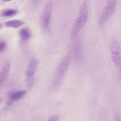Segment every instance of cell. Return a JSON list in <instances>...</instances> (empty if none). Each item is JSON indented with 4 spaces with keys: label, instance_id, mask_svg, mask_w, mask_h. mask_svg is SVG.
Wrapping results in <instances>:
<instances>
[{
    "label": "cell",
    "instance_id": "6da1fadb",
    "mask_svg": "<svg viewBox=\"0 0 121 121\" xmlns=\"http://www.w3.org/2000/svg\"><path fill=\"white\" fill-rule=\"evenodd\" d=\"M88 18V10L86 3L84 1L81 5L78 13V16L75 20L71 30V35L76 36L82 29L86 23Z\"/></svg>",
    "mask_w": 121,
    "mask_h": 121
},
{
    "label": "cell",
    "instance_id": "7a4b0ae2",
    "mask_svg": "<svg viewBox=\"0 0 121 121\" xmlns=\"http://www.w3.org/2000/svg\"><path fill=\"white\" fill-rule=\"evenodd\" d=\"M70 60V55L69 53H68L59 63L54 77V82L56 85H58L61 82L69 68Z\"/></svg>",
    "mask_w": 121,
    "mask_h": 121
},
{
    "label": "cell",
    "instance_id": "3957f363",
    "mask_svg": "<svg viewBox=\"0 0 121 121\" xmlns=\"http://www.w3.org/2000/svg\"><path fill=\"white\" fill-rule=\"evenodd\" d=\"M117 0H107L98 19V23L103 25L113 14L116 8Z\"/></svg>",
    "mask_w": 121,
    "mask_h": 121
},
{
    "label": "cell",
    "instance_id": "277c9868",
    "mask_svg": "<svg viewBox=\"0 0 121 121\" xmlns=\"http://www.w3.org/2000/svg\"><path fill=\"white\" fill-rule=\"evenodd\" d=\"M112 59L118 67L121 66V48L120 45L114 36H112L110 42Z\"/></svg>",
    "mask_w": 121,
    "mask_h": 121
},
{
    "label": "cell",
    "instance_id": "5b68a950",
    "mask_svg": "<svg viewBox=\"0 0 121 121\" xmlns=\"http://www.w3.org/2000/svg\"><path fill=\"white\" fill-rule=\"evenodd\" d=\"M53 3L51 0H49L46 4L41 16V24L43 29L50 31V21Z\"/></svg>",
    "mask_w": 121,
    "mask_h": 121
},
{
    "label": "cell",
    "instance_id": "8992f818",
    "mask_svg": "<svg viewBox=\"0 0 121 121\" xmlns=\"http://www.w3.org/2000/svg\"><path fill=\"white\" fill-rule=\"evenodd\" d=\"M37 60L35 57H31L28 61L25 72V76L26 81L29 84H31V82L33 80L37 69Z\"/></svg>",
    "mask_w": 121,
    "mask_h": 121
},
{
    "label": "cell",
    "instance_id": "52a82bcc",
    "mask_svg": "<svg viewBox=\"0 0 121 121\" xmlns=\"http://www.w3.org/2000/svg\"><path fill=\"white\" fill-rule=\"evenodd\" d=\"M10 64L9 62H5L0 70V89L6 82L10 71Z\"/></svg>",
    "mask_w": 121,
    "mask_h": 121
},
{
    "label": "cell",
    "instance_id": "ba28073f",
    "mask_svg": "<svg viewBox=\"0 0 121 121\" xmlns=\"http://www.w3.org/2000/svg\"><path fill=\"white\" fill-rule=\"evenodd\" d=\"M24 22L18 19L11 20L6 21L4 25L7 27H11V28H18L19 26H22L24 24Z\"/></svg>",
    "mask_w": 121,
    "mask_h": 121
},
{
    "label": "cell",
    "instance_id": "9c48e42d",
    "mask_svg": "<svg viewBox=\"0 0 121 121\" xmlns=\"http://www.w3.org/2000/svg\"><path fill=\"white\" fill-rule=\"evenodd\" d=\"M26 94V91L25 90H21L15 92L11 94L9 96V102H13L15 101L22 98Z\"/></svg>",
    "mask_w": 121,
    "mask_h": 121
},
{
    "label": "cell",
    "instance_id": "30bf717a",
    "mask_svg": "<svg viewBox=\"0 0 121 121\" xmlns=\"http://www.w3.org/2000/svg\"><path fill=\"white\" fill-rule=\"evenodd\" d=\"M19 35L22 40L27 41L30 38L31 34L27 29L23 28L19 31Z\"/></svg>",
    "mask_w": 121,
    "mask_h": 121
},
{
    "label": "cell",
    "instance_id": "8fae6325",
    "mask_svg": "<svg viewBox=\"0 0 121 121\" xmlns=\"http://www.w3.org/2000/svg\"><path fill=\"white\" fill-rule=\"evenodd\" d=\"M17 13V11L14 9H7L1 12V15L4 17H10L15 15Z\"/></svg>",
    "mask_w": 121,
    "mask_h": 121
},
{
    "label": "cell",
    "instance_id": "7c38bea8",
    "mask_svg": "<svg viewBox=\"0 0 121 121\" xmlns=\"http://www.w3.org/2000/svg\"><path fill=\"white\" fill-rule=\"evenodd\" d=\"M6 47V44L4 41L0 42V52H2L5 50Z\"/></svg>",
    "mask_w": 121,
    "mask_h": 121
},
{
    "label": "cell",
    "instance_id": "4fadbf2b",
    "mask_svg": "<svg viewBox=\"0 0 121 121\" xmlns=\"http://www.w3.org/2000/svg\"><path fill=\"white\" fill-rule=\"evenodd\" d=\"M59 117L58 115H53L50 117L47 121H58Z\"/></svg>",
    "mask_w": 121,
    "mask_h": 121
},
{
    "label": "cell",
    "instance_id": "5bb4252c",
    "mask_svg": "<svg viewBox=\"0 0 121 121\" xmlns=\"http://www.w3.org/2000/svg\"><path fill=\"white\" fill-rule=\"evenodd\" d=\"M113 121H121V116L119 112H117L115 114Z\"/></svg>",
    "mask_w": 121,
    "mask_h": 121
},
{
    "label": "cell",
    "instance_id": "9a60e30c",
    "mask_svg": "<svg viewBox=\"0 0 121 121\" xmlns=\"http://www.w3.org/2000/svg\"><path fill=\"white\" fill-rule=\"evenodd\" d=\"M3 1H5V2H7V1H10L11 0H2Z\"/></svg>",
    "mask_w": 121,
    "mask_h": 121
},
{
    "label": "cell",
    "instance_id": "2e32d148",
    "mask_svg": "<svg viewBox=\"0 0 121 121\" xmlns=\"http://www.w3.org/2000/svg\"><path fill=\"white\" fill-rule=\"evenodd\" d=\"M33 2H37L38 1V0H32Z\"/></svg>",
    "mask_w": 121,
    "mask_h": 121
},
{
    "label": "cell",
    "instance_id": "e0dca14e",
    "mask_svg": "<svg viewBox=\"0 0 121 121\" xmlns=\"http://www.w3.org/2000/svg\"><path fill=\"white\" fill-rule=\"evenodd\" d=\"M1 26H1V25L0 24V28L1 27Z\"/></svg>",
    "mask_w": 121,
    "mask_h": 121
},
{
    "label": "cell",
    "instance_id": "ac0fdd59",
    "mask_svg": "<svg viewBox=\"0 0 121 121\" xmlns=\"http://www.w3.org/2000/svg\"></svg>",
    "mask_w": 121,
    "mask_h": 121
}]
</instances>
